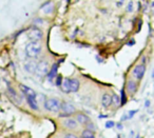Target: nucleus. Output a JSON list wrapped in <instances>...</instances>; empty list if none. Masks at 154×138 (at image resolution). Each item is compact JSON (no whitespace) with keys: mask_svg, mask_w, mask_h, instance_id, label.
I'll return each mask as SVG.
<instances>
[{"mask_svg":"<svg viewBox=\"0 0 154 138\" xmlns=\"http://www.w3.org/2000/svg\"><path fill=\"white\" fill-rule=\"evenodd\" d=\"M101 104L103 108H108L111 106V95L110 94H103L101 97Z\"/></svg>","mask_w":154,"mask_h":138,"instance_id":"13","label":"nucleus"},{"mask_svg":"<svg viewBox=\"0 0 154 138\" xmlns=\"http://www.w3.org/2000/svg\"><path fill=\"white\" fill-rule=\"evenodd\" d=\"M36 62L34 61H31V62H28V63H26V66H24V69H26V72L29 73H35V69H36Z\"/></svg>","mask_w":154,"mask_h":138,"instance_id":"16","label":"nucleus"},{"mask_svg":"<svg viewBox=\"0 0 154 138\" xmlns=\"http://www.w3.org/2000/svg\"><path fill=\"white\" fill-rule=\"evenodd\" d=\"M127 89H128L129 93L134 94L135 92H136V90H137L136 82H135V81H133V80H129L128 83H127Z\"/></svg>","mask_w":154,"mask_h":138,"instance_id":"14","label":"nucleus"},{"mask_svg":"<svg viewBox=\"0 0 154 138\" xmlns=\"http://www.w3.org/2000/svg\"><path fill=\"white\" fill-rule=\"evenodd\" d=\"M64 138H78L76 135H74V134H66V136H64Z\"/></svg>","mask_w":154,"mask_h":138,"instance_id":"24","label":"nucleus"},{"mask_svg":"<svg viewBox=\"0 0 154 138\" xmlns=\"http://www.w3.org/2000/svg\"><path fill=\"white\" fill-rule=\"evenodd\" d=\"M8 92H9V96L16 104H21V99H20L19 95L16 93V91L13 89V87H9L8 89Z\"/></svg>","mask_w":154,"mask_h":138,"instance_id":"9","label":"nucleus"},{"mask_svg":"<svg viewBox=\"0 0 154 138\" xmlns=\"http://www.w3.org/2000/svg\"><path fill=\"white\" fill-rule=\"evenodd\" d=\"M62 83V77L60 76V75H57V77H56V84L58 85V87H60Z\"/></svg>","mask_w":154,"mask_h":138,"instance_id":"21","label":"nucleus"},{"mask_svg":"<svg viewBox=\"0 0 154 138\" xmlns=\"http://www.w3.org/2000/svg\"><path fill=\"white\" fill-rule=\"evenodd\" d=\"M45 109L50 112H59L60 110V106H61V101L57 98H48L47 100L43 103Z\"/></svg>","mask_w":154,"mask_h":138,"instance_id":"3","label":"nucleus"},{"mask_svg":"<svg viewBox=\"0 0 154 138\" xmlns=\"http://www.w3.org/2000/svg\"><path fill=\"white\" fill-rule=\"evenodd\" d=\"M59 111H60L59 117H69L76 112V109L70 102H61Z\"/></svg>","mask_w":154,"mask_h":138,"instance_id":"4","label":"nucleus"},{"mask_svg":"<svg viewBox=\"0 0 154 138\" xmlns=\"http://www.w3.org/2000/svg\"><path fill=\"white\" fill-rule=\"evenodd\" d=\"M26 101H28V104L33 111H38V104H37V100L36 98H33V97H29L26 96Z\"/></svg>","mask_w":154,"mask_h":138,"instance_id":"12","label":"nucleus"},{"mask_svg":"<svg viewBox=\"0 0 154 138\" xmlns=\"http://www.w3.org/2000/svg\"><path fill=\"white\" fill-rule=\"evenodd\" d=\"M111 104H114L115 106H118L120 104V99L117 95H112L111 96Z\"/></svg>","mask_w":154,"mask_h":138,"instance_id":"19","label":"nucleus"},{"mask_svg":"<svg viewBox=\"0 0 154 138\" xmlns=\"http://www.w3.org/2000/svg\"><path fill=\"white\" fill-rule=\"evenodd\" d=\"M49 63L47 61H40L36 64V69H35V73H36L38 76L42 77L45 75H47L49 73Z\"/></svg>","mask_w":154,"mask_h":138,"instance_id":"6","label":"nucleus"},{"mask_svg":"<svg viewBox=\"0 0 154 138\" xmlns=\"http://www.w3.org/2000/svg\"><path fill=\"white\" fill-rule=\"evenodd\" d=\"M145 71H146V66H143V64L136 66L134 68V70H133V76H134L136 79H138V80H140V79L143 77Z\"/></svg>","mask_w":154,"mask_h":138,"instance_id":"7","label":"nucleus"},{"mask_svg":"<svg viewBox=\"0 0 154 138\" xmlns=\"http://www.w3.org/2000/svg\"><path fill=\"white\" fill-rule=\"evenodd\" d=\"M146 106H149V100H147V102H146Z\"/></svg>","mask_w":154,"mask_h":138,"instance_id":"28","label":"nucleus"},{"mask_svg":"<svg viewBox=\"0 0 154 138\" xmlns=\"http://www.w3.org/2000/svg\"><path fill=\"white\" fill-rule=\"evenodd\" d=\"M19 87H20V90H21L22 93L26 95V96H29V97L36 98V96H37L36 92H35L33 89H31L30 87H26V85H24V84H20Z\"/></svg>","mask_w":154,"mask_h":138,"instance_id":"8","label":"nucleus"},{"mask_svg":"<svg viewBox=\"0 0 154 138\" xmlns=\"http://www.w3.org/2000/svg\"><path fill=\"white\" fill-rule=\"evenodd\" d=\"M75 120L77 121V123H80V124H87L88 122H90V118H89L87 115L82 114V113L77 114L76 119H75Z\"/></svg>","mask_w":154,"mask_h":138,"instance_id":"11","label":"nucleus"},{"mask_svg":"<svg viewBox=\"0 0 154 138\" xmlns=\"http://www.w3.org/2000/svg\"><path fill=\"white\" fill-rule=\"evenodd\" d=\"M77 121L73 118H66V120L63 121V125L66 127V129H70V130H74L77 127Z\"/></svg>","mask_w":154,"mask_h":138,"instance_id":"10","label":"nucleus"},{"mask_svg":"<svg viewBox=\"0 0 154 138\" xmlns=\"http://www.w3.org/2000/svg\"><path fill=\"white\" fill-rule=\"evenodd\" d=\"M82 138H96L95 137V134L93 133V132L88 131V130H85V131L82 132Z\"/></svg>","mask_w":154,"mask_h":138,"instance_id":"18","label":"nucleus"},{"mask_svg":"<svg viewBox=\"0 0 154 138\" xmlns=\"http://www.w3.org/2000/svg\"><path fill=\"white\" fill-rule=\"evenodd\" d=\"M41 53V44L39 42H30L26 45V55L30 58H37Z\"/></svg>","mask_w":154,"mask_h":138,"instance_id":"2","label":"nucleus"},{"mask_svg":"<svg viewBox=\"0 0 154 138\" xmlns=\"http://www.w3.org/2000/svg\"><path fill=\"white\" fill-rule=\"evenodd\" d=\"M57 69H58V64H54V66H52V69L49 71V73H48V75H49V80H52V79L57 75Z\"/></svg>","mask_w":154,"mask_h":138,"instance_id":"17","label":"nucleus"},{"mask_svg":"<svg viewBox=\"0 0 154 138\" xmlns=\"http://www.w3.org/2000/svg\"><path fill=\"white\" fill-rule=\"evenodd\" d=\"M122 5H124V1H118L117 2V7H122Z\"/></svg>","mask_w":154,"mask_h":138,"instance_id":"26","label":"nucleus"},{"mask_svg":"<svg viewBox=\"0 0 154 138\" xmlns=\"http://www.w3.org/2000/svg\"><path fill=\"white\" fill-rule=\"evenodd\" d=\"M80 82L78 79H70L66 78L63 80V82L61 83L60 87L64 93H70V92H77L79 90Z\"/></svg>","mask_w":154,"mask_h":138,"instance_id":"1","label":"nucleus"},{"mask_svg":"<svg viewBox=\"0 0 154 138\" xmlns=\"http://www.w3.org/2000/svg\"><path fill=\"white\" fill-rule=\"evenodd\" d=\"M133 43H134V40H132L130 43H128V45H133Z\"/></svg>","mask_w":154,"mask_h":138,"instance_id":"27","label":"nucleus"},{"mask_svg":"<svg viewBox=\"0 0 154 138\" xmlns=\"http://www.w3.org/2000/svg\"><path fill=\"white\" fill-rule=\"evenodd\" d=\"M120 97H122V98H119V99H120V104H125V103H126V101H127V98H126V95H125L124 90H122V95H120Z\"/></svg>","mask_w":154,"mask_h":138,"instance_id":"20","label":"nucleus"},{"mask_svg":"<svg viewBox=\"0 0 154 138\" xmlns=\"http://www.w3.org/2000/svg\"><path fill=\"white\" fill-rule=\"evenodd\" d=\"M41 10H42V12L43 13H45V14H50V13H52L53 12V10H54V5H52L50 1H48L47 3H45V5H42V8H41Z\"/></svg>","mask_w":154,"mask_h":138,"instance_id":"15","label":"nucleus"},{"mask_svg":"<svg viewBox=\"0 0 154 138\" xmlns=\"http://www.w3.org/2000/svg\"><path fill=\"white\" fill-rule=\"evenodd\" d=\"M114 124H115V123H114L113 121L109 120V121H107V123H106V127H107V129H111V127H114Z\"/></svg>","mask_w":154,"mask_h":138,"instance_id":"22","label":"nucleus"},{"mask_svg":"<svg viewBox=\"0 0 154 138\" xmlns=\"http://www.w3.org/2000/svg\"><path fill=\"white\" fill-rule=\"evenodd\" d=\"M136 112H137V111H131V112H130V114H128V116H126V117H128V118H131V117H132L133 115H134Z\"/></svg>","mask_w":154,"mask_h":138,"instance_id":"25","label":"nucleus"},{"mask_svg":"<svg viewBox=\"0 0 154 138\" xmlns=\"http://www.w3.org/2000/svg\"><path fill=\"white\" fill-rule=\"evenodd\" d=\"M127 12H129V13L133 12V2H132V1H130V2H129L128 8H127Z\"/></svg>","mask_w":154,"mask_h":138,"instance_id":"23","label":"nucleus"},{"mask_svg":"<svg viewBox=\"0 0 154 138\" xmlns=\"http://www.w3.org/2000/svg\"><path fill=\"white\" fill-rule=\"evenodd\" d=\"M43 33L40 29L38 28H32L28 33V37L32 42H39L42 39Z\"/></svg>","mask_w":154,"mask_h":138,"instance_id":"5","label":"nucleus"}]
</instances>
